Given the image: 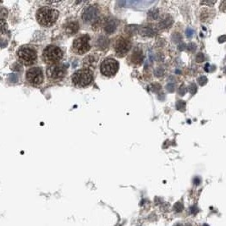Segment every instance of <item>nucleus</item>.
Returning <instances> with one entry per match:
<instances>
[{"mask_svg": "<svg viewBox=\"0 0 226 226\" xmlns=\"http://www.w3.org/2000/svg\"><path fill=\"white\" fill-rule=\"evenodd\" d=\"M116 20H108L105 23V25H104V30L106 31L107 33H113L114 31H115V29H116Z\"/></svg>", "mask_w": 226, "mask_h": 226, "instance_id": "9b49d317", "label": "nucleus"}, {"mask_svg": "<svg viewBox=\"0 0 226 226\" xmlns=\"http://www.w3.org/2000/svg\"><path fill=\"white\" fill-rule=\"evenodd\" d=\"M59 18V11L50 7H42L36 13V19L40 25L43 26H51Z\"/></svg>", "mask_w": 226, "mask_h": 226, "instance_id": "f257e3e1", "label": "nucleus"}, {"mask_svg": "<svg viewBox=\"0 0 226 226\" xmlns=\"http://www.w3.org/2000/svg\"><path fill=\"white\" fill-rule=\"evenodd\" d=\"M175 226H180V224H175Z\"/></svg>", "mask_w": 226, "mask_h": 226, "instance_id": "a878e982", "label": "nucleus"}, {"mask_svg": "<svg viewBox=\"0 0 226 226\" xmlns=\"http://www.w3.org/2000/svg\"><path fill=\"white\" fill-rule=\"evenodd\" d=\"M119 70V63L114 59H104L101 64V73L105 76H113Z\"/></svg>", "mask_w": 226, "mask_h": 226, "instance_id": "423d86ee", "label": "nucleus"}, {"mask_svg": "<svg viewBox=\"0 0 226 226\" xmlns=\"http://www.w3.org/2000/svg\"><path fill=\"white\" fill-rule=\"evenodd\" d=\"M90 36L88 35H83L79 36L74 41L72 44V51L77 54H84L90 50Z\"/></svg>", "mask_w": 226, "mask_h": 226, "instance_id": "39448f33", "label": "nucleus"}, {"mask_svg": "<svg viewBox=\"0 0 226 226\" xmlns=\"http://www.w3.org/2000/svg\"><path fill=\"white\" fill-rule=\"evenodd\" d=\"M98 8L97 6H90L85 9L82 14V19L84 22L92 23L98 20Z\"/></svg>", "mask_w": 226, "mask_h": 226, "instance_id": "9d476101", "label": "nucleus"}, {"mask_svg": "<svg viewBox=\"0 0 226 226\" xmlns=\"http://www.w3.org/2000/svg\"><path fill=\"white\" fill-rule=\"evenodd\" d=\"M79 29V25L77 22H70L65 25V31L69 35H73L77 32Z\"/></svg>", "mask_w": 226, "mask_h": 226, "instance_id": "f8f14e48", "label": "nucleus"}, {"mask_svg": "<svg viewBox=\"0 0 226 226\" xmlns=\"http://www.w3.org/2000/svg\"><path fill=\"white\" fill-rule=\"evenodd\" d=\"M207 79L205 77V76H202L200 78L198 79V83L201 85V86H203L205 84L207 83Z\"/></svg>", "mask_w": 226, "mask_h": 226, "instance_id": "f3484780", "label": "nucleus"}, {"mask_svg": "<svg viewBox=\"0 0 226 226\" xmlns=\"http://www.w3.org/2000/svg\"><path fill=\"white\" fill-rule=\"evenodd\" d=\"M143 53L140 50H137L136 51V52H134L133 54H132V57H131V60L134 62V63H137V64H140L141 62L143 61Z\"/></svg>", "mask_w": 226, "mask_h": 226, "instance_id": "4468645a", "label": "nucleus"}, {"mask_svg": "<svg viewBox=\"0 0 226 226\" xmlns=\"http://www.w3.org/2000/svg\"><path fill=\"white\" fill-rule=\"evenodd\" d=\"M185 92H186V89H185L183 87H180V90H179V93H180V94L181 96H183L185 94Z\"/></svg>", "mask_w": 226, "mask_h": 226, "instance_id": "5701e85b", "label": "nucleus"}, {"mask_svg": "<svg viewBox=\"0 0 226 226\" xmlns=\"http://www.w3.org/2000/svg\"><path fill=\"white\" fill-rule=\"evenodd\" d=\"M26 81L33 86H38L43 81V73L39 67L31 68L26 71Z\"/></svg>", "mask_w": 226, "mask_h": 226, "instance_id": "6e6552de", "label": "nucleus"}, {"mask_svg": "<svg viewBox=\"0 0 226 226\" xmlns=\"http://www.w3.org/2000/svg\"><path fill=\"white\" fill-rule=\"evenodd\" d=\"M191 213H194V214L196 213H197V208H196V207L194 206L192 207H191Z\"/></svg>", "mask_w": 226, "mask_h": 226, "instance_id": "b1692460", "label": "nucleus"}, {"mask_svg": "<svg viewBox=\"0 0 226 226\" xmlns=\"http://www.w3.org/2000/svg\"><path fill=\"white\" fill-rule=\"evenodd\" d=\"M183 207H183L182 203H180V202H177V203L175 204L174 209H175V211H176L177 213H180L183 210Z\"/></svg>", "mask_w": 226, "mask_h": 226, "instance_id": "2eb2a0df", "label": "nucleus"}, {"mask_svg": "<svg viewBox=\"0 0 226 226\" xmlns=\"http://www.w3.org/2000/svg\"><path fill=\"white\" fill-rule=\"evenodd\" d=\"M97 60H98V58H95V56H88V57H87L86 59H84V66H85L86 69H89V68L92 67V66H94V65L96 66Z\"/></svg>", "mask_w": 226, "mask_h": 226, "instance_id": "ddd939ff", "label": "nucleus"}, {"mask_svg": "<svg viewBox=\"0 0 226 226\" xmlns=\"http://www.w3.org/2000/svg\"><path fill=\"white\" fill-rule=\"evenodd\" d=\"M202 226H207V224H203V225H202Z\"/></svg>", "mask_w": 226, "mask_h": 226, "instance_id": "bb28decb", "label": "nucleus"}, {"mask_svg": "<svg viewBox=\"0 0 226 226\" xmlns=\"http://www.w3.org/2000/svg\"><path fill=\"white\" fill-rule=\"evenodd\" d=\"M185 106V103H183V101H179L178 103H177V108L179 109H183Z\"/></svg>", "mask_w": 226, "mask_h": 226, "instance_id": "aec40b11", "label": "nucleus"}, {"mask_svg": "<svg viewBox=\"0 0 226 226\" xmlns=\"http://www.w3.org/2000/svg\"><path fill=\"white\" fill-rule=\"evenodd\" d=\"M220 8L222 11L226 12V1H223V2H222V3H221V5H220Z\"/></svg>", "mask_w": 226, "mask_h": 226, "instance_id": "4be33fe9", "label": "nucleus"}, {"mask_svg": "<svg viewBox=\"0 0 226 226\" xmlns=\"http://www.w3.org/2000/svg\"><path fill=\"white\" fill-rule=\"evenodd\" d=\"M8 80L11 82H17L18 81V76L15 74H11V75H9V77H8Z\"/></svg>", "mask_w": 226, "mask_h": 226, "instance_id": "dca6fc26", "label": "nucleus"}, {"mask_svg": "<svg viewBox=\"0 0 226 226\" xmlns=\"http://www.w3.org/2000/svg\"><path fill=\"white\" fill-rule=\"evenodd\" d=\"M66 69L64 64H56L49 65L47 69V75L51 81H59L61 80L65 75Z\"/></svg>", "mask_w": 226, "mask_h": 226, "instance_id": "0eeeda50", "label": "nucleus"}, {"mask_svg": "<svg viewBox=\"0 0 226 226\" xmlns=\"http://www.w3.org/2000/svg\"><path fill=\"white\" fill-rule=\"evenodd\" d=\"M18 59L25 65H31L36 60L37 54L36 50L32 47L29 46H23L17 52Z\"/></svg>", "mask_w": 226, "mask_h": 226, "instance_id": "7ed1b4c3", "label": "nucleus"}, {"mask_svg": "<svg viewBox=\"0 0 226 226\" xmlns=\"http://www.w3.org/2000/svg\"><path fill=\"white\" fill-rule=\"evenodd\" d=\"M193 33H194V31H193L191 28H188V29H186V36H188V37H191V36H192Z\"/></svg>", "mask_w": 226, "mask_h": 226, "instance_id": "a211bd4d", "label": "nucleus"}, {"mask_svg": "<svg viewBox=\"0 0 226 226\" xmlns=\"http://www.w3.org/2000/svg\"><path fill=\"white\" fill-rule=\"evenodd\" d=\"M93 74L89 69H82L77 70L72 75L73 83L78 87H87L92 83Z\"/></svg>", "mask_w": 226, "mask_h": 226, "instance_id": "20e7f679", "label": "nucleus"}, {"mask_svg": "<svg viewBox=\"0 0 226 226\" xmlns=\"http://www.w3.org/2000/svg\"><path fill=\"white\" fill-rule=\"evenodd\" d=\"M190 91H191V92L192 93V94L196 92V87L195 84H191V86L190 87Z\"/></svg>", "mask_w": 226, "mask_h": 226, "instance_id": "412c9836", "label": "nucleus"}, {"mask_svg": "<svg viewBox=\"0 0 226 226\" xmlns=\"http://www.w3.org/2000/svg\"><path fill=\"white\" fill-rule=\"evenodd\" d=\"M42 58H43L45 63L50 64V65L59 64V62L63 58V52L58 47L51 45L43 50Z\"/></svg>", "mask_w": 226, "mask_h": 226, "instance_id": "f03ea898", "label": "nucleus"}, {"mask_svg": "<svg viewBox=\"0 0 226 226\" xmlns=\"http://www.w3.org/2000/svg\"><path fill=\"white\" fill-rule=\"evenodd\" d=\"M204 60V55L202 53H198V55L196 56V61L202 62Z\"/></svg>", "mask_w": 226, "mask_h": 226, "instance_id": "6ab92c4d", "label": "nucleus"}, {"mask_svg": "<svg viewBox=\"0 0 226 226\" xmlns=\"http://www.w3.org/2000/svg\"><path fill=\"white\" fill-rule=\"evenodd\" d=\"M184 226H191V224H190V223H186V224H185Z\"/></svg>", "mask_w": 226, "mask_h": 226, "instance_id": "393cba45", "label": "nucleus"}, {"mask_svg": "<svg viewBox=\"0 0 226 226\" xmlns=\"http://www.w3.org/2000/svg\"><path fill=\"white\" fill-rule=\"evenodd\" d=\"M131 48V42L127 38L120 37L116 41L115 44V53H117L119 57H123L128 53L129 49Z\"/></svg>", "mask_w": 226, "mask_h": 226, "instance_id": "1a4fd4ad", "label": "nucleus"}]
</instances>
